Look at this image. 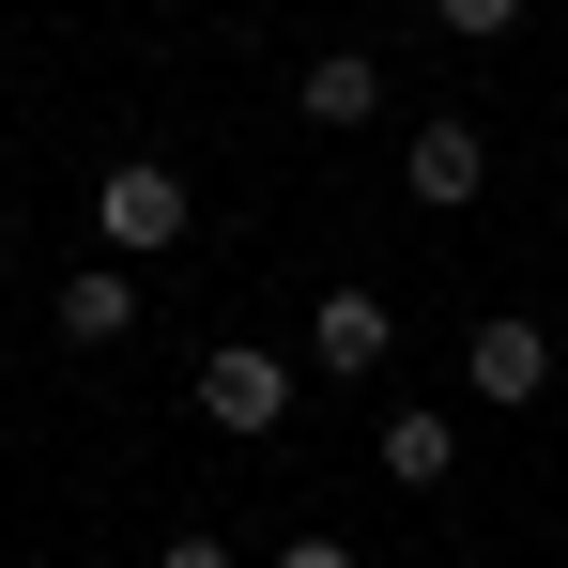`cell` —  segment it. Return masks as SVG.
Listing matches in <instances>:
<instances>
[{
    "mask_svg": "<svg viewBox=\"0 0 568 568\" xmlns=\"http://www.w3.org/2000/svg\"><path fill=\"white\" fill-rule=\"evenodd\" d=\"M446 462H462V430H446V415H384V476H399V491H430Z\"/></svg>",
    "mask_w": 568,
    "mask_h": 568,
    "instance_id": "cell-8",
    "label": "cell"
},
{
    "mask_svg": "<svg viewBox=\"0 0 568 568\" xmlns=\"http://www.w3.org/2000/svg\"><path fill=\"white\" fill-rule=\"evenodd\" d=\"M93 215H108V246H123V262H154V246H185V170H108Z\"/></svg>",
    "mask_w": 568,
    "mask_h": 568,
    "instance_id": "cell-1",
    "label": "cell"
},
{
    "mask_svg": "<svg viewBox=\"0 0 568 568\" xmlns=\"http://www.w3.org/2000/svg\"><path fill=\"white\" fill-rule=\"evenodd\" d=\"M154 568H246L231 538H154Z\"/></svg>",
    "mask_w": 568,
    "mask_h": 568,
    "instance_id": "cell-10",
    "label": "cell"
},
{
    "mask_svg": "<svg viewBox=\"0 0 568 568\" xmlns=\"http://www.w3.org/2000/svg\"><path fill=\"white\" fill-rule=\"evenodd\" d=\"M292 108H307V123L338 139V123H369V108H384V62H369V47H323V62L292 78Z\"/></svg>",
    "mask_w": 568,
    "mask_h": 568,
    "instance_id": "cell-6",
    "label": "cell"
},
{
    "mask_svg": "<svg viewBox=\"0 0 568 568\" xmlns=\"http://www.w3.org/2000/svg\"><path fill=\"white\" fill-rule=\"evenodd\" d=\"M446 31H476V47H491V31H523V0H446Z\"/></svg>",
    "mask_w": 568,
    "mask_h": 568,
    "instance_id": "cell-9",
    "label": "cell"
},
{
    "mask_svg": "<svg viewBox=\"0 0 568 568\" xmlns=\"http://www.w3.org/2000/svg\"><path fill=\"white\" fill-rule=\"evenodd\" d=\"M277 568H354V538H277Z\"/></svg>",
    "mask_w": 568,
    "mask_h": 568,
    "instance_id": "cell-11",
    "label": "cell"
},
{
    "mask_svg": "<svg viewBox=\"0 0 568 568\" xmlns=\"http://www.w3.org/2000/svg\"><path fill=\"white\" fill-rule=\"evenodd\" d=\"M47 323H62V338H78V354H108V338H123V323H139V277H123V262H78V277L47 292Z\"/></svg>",
    "mask_w": 568,
    "mask_h": 568,
    "instance_id": "cell-5",
    "label": "cell"
},
{
    "mask_svg": "<svg viewBox=\"0 0 568 568\" xmlns=\"http://www.w3.org/2000/svg\"><path fill=\"white\" fill-rule=\"evenodd\" d=\"M200 415H215V430H277V415H292V369L262 354V338H231V354H200Z\"/></svg>",
    "mask_w": 568,
    "mask_h": 568,
    "instance_id": "cell-2",
    "label": "cell"
},
{
    "mask_svg": "<svg viewBox=\"0 0 568 568\" xmlns=\"http://www.w3.org/2000/svg\"><path fill=\"white\" fill-rule=\"evenodd\" d=\"M476 185H491V154H476V123H415V200H430V215H462Z\"/></svg>",
    "mask_w": 568,
    "mask_h": 568,
    "instance_id": "cell-7",
    "label": "cell"
},
{
    "mask_svg": "<svg viewBox=\"0 0 568 568\" xmlns=\"http://www.w3.org/2000/svg\"><path fill=\"white\" fill-rule=\"evenodd\" d=\"M384 338H399V307H384V292H323V307H307V354H323L338 384L384 369Z\"/></svg>",
    "mask_w": 568,
    "mask_h": 568,
    "instance_id": "cell-3",
    "label": "cell"
},
{
    "mask_svg": "<svg viewBox=\"0 0 568 568\" xmlns=\"http://www.w3.org/2000/svg\"><path fill=\"white\" fill-rule=\"evenodd\" d=\"M476 399H538V384H554V338H538V323H523V307H491V323H476Z\"/></svg>",
    "mask_w": 568,
    "mask_h": 568,
    "instance_id": "cell-4",
    "label": "cell"
}]
</instances>
